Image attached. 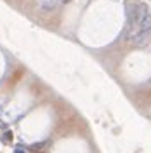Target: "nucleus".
<instances>
[{"label": "nucleus", "instance_id": "nucleus-4", "mask_svg": "<svg viewBox=\"0 0 151 153\" xmlns=\"http://www.w3.org/2000/svg\"><path fill=\"white\" fill-rule=\"evenodd\" d=\"M64 2H65V4H67V2H70V0H64Z\"/></svg>", "mask_w": 151, "mask_h": 153}, {"label": "nucleus", "instance_id": "nucleus-3", "mask_svg": "<svg viewBox=\"0 0 151 153\" xmlns=\"http://www.w3.org/2000/svg\"><path fill=\"white\" fill-rule=\"evenodd\" d=\"M14 153H24V152H22V148H21V146H16V150H14Z\"/></svg>", "mask_w": 151, "mask_h": 153}, {"label": "nucleus", "instance_id": "nucleus-1", "mask_svg": "<svg viewBox=\"0 0 151 153\" xmlns=\"http://www.w3.org/2000/svg\"><path fill=\"white\" fill-rule=\"evenodd\" d=\"M58 2H60V0H40L38 7H40V10H43V12H50V10H53V9L58 5Z\"/></svg>", "mask_w": 151, "mask_h": 153}, {"label": "nucleus", "instance_id": "nucleus-2", "mask_svg": "<svg viewBox=\"0 0 151 153\" xmlns=\"http://www.w3.org/2000/svg\"><path fill=\"white\" fill-rule=\"evenodd\" d=\"M10 139H12V132L10 131H5L2 134V141H4V143H10Z\"/></svg>", "mask_w": 151, "mask_h": 153}]
</instances>
